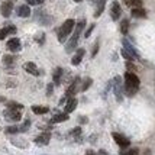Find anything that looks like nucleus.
<instances>
[{"instance_id": "f257e3e1", "label": "nucleus", "mask_w": 155, "mask_h": 155, "mask_svg": "<svg viewBox=\"0 0 155 155\" xmlns=\"http://www.w3.org/2000/svg\"><path fill=\"white\" fill-rule=\"evenodd\" d=\"M139 84H141V81H139V78H138V75L135 73H129L128 71L125 74V93L129 97L135 96V93L139 88Z\"/></svg>"}, {"instance_id": "f03ea898", "label": "nucleus", "mask_w": 155, "mask_h": 155, "mask_svg": "<svg viewBox=\"0 0 155 155\" xmlns=\"http://www.w3.org/2000/svg\"><path fill=\"white\" fill-rule=\"evenodd\" d=\"M84 25H86V20H81V22H78V23H77V26H75V29H74V34H73V36H71L70 42L67 44V47H65L67 52H71V51L75 48L77 42H78V36H80L81 31L84 29Z\"/></svg>"}, {"instance_id": "7ed1b4c3", "label": "nucleus", "mask_w": 155, "mask_h": 155, "mask_svg": "<svg viewBox=\"0 0 155 155\" xmlns=\"http://www.w3.org/2000/svg\"><path fill=\"white\" fill-rule=\"evenodd\" d=\"M74 26H75V22L73 19L65 20V22L62 23V26L60 28V31H58V41H60V42H64L65 38L74 31Z\"/></svg>"}, {"instance_id": "20e7f679", "label": "nucleus", "mask_w": 155, "mask_h": 155, "mask_svg": "<svg viewBox=\"0 0 155 155\" xmlns=\"http://www.w3.org/2000/svg\"><path fill=\"white\" fill-rule=\"evenodd\" d=\"M112 136H113V139L116 141V143L119 145V147H122V148H128L129 147V139L126 138V136H123V135H120V134H116V132H113L112 134Z\"/></svg>"}, {"instance_id": "39448f33", "label": "nucleus", "mask_w": 155, "mask_h": 155, "mask_svg": "<svg viewBox=\"0 0 155 155\" xmlns=\"http://www.w3.org/2000/svg\"><path fill=\"white\" fill-rule=\"evenodd\" d=\"M5 117L7 120H13V122H18L20 120V113L19 110H15V109H7L5 112Z\"/></svg>"}, {"instance_id": "423d86ee", "label": "nucleus", "mask_w": 155, "mask_h": 155, "mask_svg": "<svg viewBox=\"0 0 155 155\" xmlns=\"http://www.w3.org/2000/svg\"><path fill=\"white\" fill-rule=\"evenodd\" d=\"M12 9H13V3H12L10 0H7V2H5V3H2L0 12H2V15H3L5 18H9L10 13H12Z\"/></svg>"}, {"instance_id": "0eeeda50", "label": "nucleus", "mask_w": 155, "mask_h": 155, "mask_svg": "<svg viewBox=\"0 0 155 155\" xmlns=\"http://www.w3.org/2000/svg\"><path fill=\"white\" fill-rule=\"evenodd\" d=\"M120 13H122V9H120V5L117 2H113L112 3V9H110V16L113 20H117L120 18Z\"/></svg>"}, {"instance_id": "6e6552de", "label": "nucleus", "mask_w": 155, "mask_h": 155, "mask_svg": "<svg viewBox=\"0 0 155 155\" xmlns=\"http://www.w3.org/2000/svg\"><path fill=\"white\" fill-rule=\"evenodd\" d=\"M7 49L12 51V52H16L20 49V41L18 38H12V39L7 41Z\"/></svg>"}, {"instance_id": "1a4fd4ad", "label": "nucleus", "mask_w": 155, "mask_h": 155, "mask_svg": "<svg viewBox=\"0 0 155 155\" xmlns=\"http://www.w3.org/2000/svg\"><path fill=\"white\" fill-rule=\"evenodd\" d=\"M122 80L120 77H116L115 78V84H113V88H115V94L116 97H117V100L122 101Z\"/></svg>"}, {"instance_id": "9d476101", "label": "nucleus", "mask_w": 155, "mask_h": 155, "mask_svg": "<svg viewBox=\"0 0 155 155\" xmlns=\"http://www.w3.org/2000/svg\"><path fill=\"white\" fill-rule=\"evenodd\" d=\"M49 139H51V134H49V132H44L42 135H39L35 139V142H36L38 145H48Z\"/></svg>"}, {"instance_id": "9b49d317", "label": "nucleus", "mask_w": 155, "mask_h": 155, "mask_svg": "<svg viewBox=\"0 0 155 155\" xmlns=\"http://www.w3.org/2000/svg\"><path fill=\"white\" fill-rule=\"evenodd\" d=\"M78 84H80V78H75L74 83H73V84L70 86V88L67 90V97L68 99H71V97L77 93V90H78Z\"/></svg>"}, {"instance_id": "f8f14e48", "label": "nucleus", "mask_w": 155, "mask_h": 155, "mask_svg": "<svg viewBox=\"0 0 155 155\" xmlns=\"http://www.w3.org/2000/svg\"><path fill=\"white\" fill-rule=\"evenodd\" d=\"M77 103H78V101H77V99H74V97L68 99L67 104H65V107H64V112H65V113H71V112L77 107Z\"/></svg>"}, {"instance_id": "ddd939ff", "label": "nucleus", "mask_w": 155, "mask_h": 155, "mask_svg": "<svg viewBox=\"0 0 155 155\" xmlns=\"http://www.w3.org/2000/svg\"><path fill=\"white\" fill-rule=\"evenodd\" d=\"M18 15H19L20 18H28L29 15H31V9L28 5H22V6L18 7Z\"/></svg>"}, {"instance_id": "4468645a", "label": "nucleus", "mask_w": 155, "mask_h": 155, "mask_svg": "<svg viewBox=\"0 0 155 155\" xmlns=\"http://www.w3.org/2000/svg\"><path fill=\"white\" fill-rule=\"evenodd\" d=\"M123 49H126V51H128V52L132 55L134 58H136V57H138V52H136V49L132 47V45H130V44H129L126 39H123Z\"/></svg>"}, {"instance_id": "2eb2a0df", "label": "nucleus", "mask_w": 155, "mask_h": 155, "mask_svg": "<svg viewBox=\"0 0 155 155\" xmlns=\"http://www.w3.org/2000/svg\"><path fill=\"white\" fill-rule=\"evenodd\" d=\"M84 52H86V51H84L83 48H80V49L77 51V54L73 57V65H78V64H80L81 60H83V57H84Z\"/></svg>"}, {"instance_id": "dca6fc26", "label": "nucleus", "mask_w": 155, "mask_h": 155, "mask_svg": "<svg viewBox=\"0 0 155 155\" xmlns=\"http://www.w3.org/2000/svg\"><path fill=\"white\" fill-rule=\"evenodd\" d=\"M132 16L134 18H147V12L142 9V7H134L132 9Z\"/></svg>"}, {"instance_id": "f3484780", "label": "nucleus", "mask_w": 155, "mask_h": 155, "mask_svg": "<svg viewBox=\"0 0 155 155\" xmlns=\"http://www.w3.org/2000/svg\"><path fill=\"white\" fill-rule=\"evenodd\" d=\"M25 70H26L29 74H32V75L39 74V73H38V68H36V65H35L34 62H26V64H25Z\"/></svg>"}, {"instance_id": "a211bd4d", "label": "nucleus", "mask_w": 155, "mask_h": 155, "mask_svg": "<svg viewBox=\"0 0 155 155\" xmlns=\"http://www.w3.org/2000/svg\"><path fill=\"white\" fill-rule=\"evenodd\" d=\"M49 109L47 106H32V112L35 115H44V113H48Z\"/></svg>"}, {"instance_id": "6ab92c4d", "label": "nucleus", "mask_w": 155, "mask_h": 155, "mask_svg": "<svg viewBox=\"0 0 155 155\" xmlns=\"http://www.w3.org/2000/svg\"><path fill=\"white\" fill-rule=\"evenodd\" d=\"M68 119V113H61V115H55L52 117V123H60V122H64Z\"/></svg>"}, {"instance_id": "aec40b11", "label": "nucleus", "mask_w": 155, "mask_h": 155, "mask_svg": "<svg viewBox=\"0 0 155 155\" xmlns=\"http://www.w3.org/2000/svg\"><path fill=\"white\" fill-rule=\"evenodd\" d=\"M104 5H106V0H99V5H97V9H96V13H94L96 18H99L101 15V12L104 10Z\"/></svg>"}, {"instance_id": "412c9836", "label": "nucleus", "mask_w": 155, "mask_h": 155, "mask_svg": "<svg viewBox=\"0 0 155 155\" xmlns=\"http://www.w3.org/2000/svg\"><path fill=\"white\" fill-rule=\"evenodd\" d=\"M128 29H129V20L128 19H123V20H122V23H120V32L123 35L128 34Z\"/></svg>"}, {"instance_id": "4be33fe9", "label": "nucleus", "mask_w": 155, "mask_h": 155, "mask_svg": "<svg viewBox=\"0 0 155 155\" xmlns=\"http://www.w3.org/2000/svg\"><path fill=\"white\" fill-rule=\"evenodd\" d=\"M61 75H62V68H57L54 73V83H60Z\"/></svg>"}, {"instance_id": "5701e85b", "label": "nucleus", "mask_w": 155, "mask_h": 155, "mask_svg": "<svg viewBox=\"0 0 155 155\" xmlns=\"http://www.w3.org/2000/svg\"><path fill=\"white\" fill-rule=\"evenodd\" d=\"M129 6H134V7H141L142 6V0H126Z\"/></svg>"}, {"instance_id": "b1692460", "label": "nucleus", "mask_w": 155, "mask_h": 155, "mask_svg": "<svg viewBox=\"0 0 155 155\" xmlns=\"http://www.w3.org/2000/svg\"><path fill=\"white\" fill-rule=\"evenodd\" d=\"M90 84H91V78H86V80H84V84H83V87H81V91H86V90L90 87Z\"/></svg>"}, {"instance_id": "393cba45", "label": "nucleus", "mask_w": 155, "mask_h": 155, "mask_svg": "<svg viewBox=\"0 0 155 155\" xmlns=\"http://www.w3.org/2000/svg\"><path fill=\"white\" fill-rule=\"evenodd\" d=\"M122 55H123V57H125V58H126L128 61H132V60H134V57H132V55L129 54V52L126 51V49H122Z\"/></svg>"}, {"instance_id": "a878e982", "label": "nucleus", "mask_w": 155, "mask_h": 155, "mask_svg": "<svg viewBox=\"0 0 155 155\" xmlns=\"http://www.w3.org/2000/svg\"><path fill=\"white\" fill-rule=\"evenodd\" d=\"M23 107L22 104H16V103H9V109H15V110H20Z\"/></svg>"}, {"instance_id": "bb28decb", "label": "nucleus", "mask_w": 155, "mask_h": 155, "mask_svg": "<svg viewBox=\"0 0 155 155\" xmlns=\"http://www.w3.org/2000/svg\"><path fill=\"white\" fill-rule=\"evenodd\" d=\"M94 23H93V25H90V28H88L87 31H86V34H84V36H86V38H88V36H90V35H91V32H93V29H94Z\"/></svg>"}, {"instance_id": "cd10ccee", "label": "nucleus", "mask_w": 155, "mask_h": 155, "mask_svg": "<svg viewBox=\"0 0 155 155\" xmlns=\"http://www.w3.org/2000/svg\"><path fill=\"white\" fill-rule=\"evenodd\" d=\"M20 129L19 128H16V126H10V128H7V134H16V132H19Z\"/></svg>"}, {"instance_id": "c85d7f7f", "label": "nucleus", "mask_w": 155, "mask_h": 155, "mask_svg": "<svg viewBox=\"0 0 155 155\" xmlns=\"http://www.w3.org/2000/svg\"><path fill=\"white\" fill-rule=\"evenodd\" d=\"M138 154V149H130V151H126V152H122V155H136Z\"/></svg>"}, {"instance_id": "c756f323", "label": "nucleus", "mask_w": 155, "mask_h": 155, "mask_svg": "<svg viewBox=\"0 0 155 155\" xmlns=\"http://www.w3.org/2000/svg\"><path fill=\"white\" fill-rule=\"evenodd\" d=\"M6 35H7L6 28H5V29H0V39H5V38H6Z\"/></svg>"}, {"instance_id": "7c9ffc66", "label": "nucleus", "mask_w": 155, "mask_h": 155, "mask_svg": "<svg viewBox=\"0 0 155 155\" xmlns=\"http://www.w3.org/2000/svg\"><path fill=\"white\" fill-rule=\"evenodd\" d=\"M28 3L29 5H41V3H44V0H28Z\"/></svg>"}, {"instance_id": "2f4dec72", "label": "nucleus", "mask_w": 155, "mask_h": 155, "mask_svg": "<svg viewBox=\"0 0 155 155\" xmlns=\"http://www.w3.org/2000/svg\"><path fill=\"white\" fill-rule=\"evenodd\" d=\"M6 31H7V34H15V32H16V28L15 26H7Z\"/></svg>"}, {"instance_id": "473e14b6", "label": "nucleus", "mask_w": 155, "mask_h": 155, "mask_svg": "<svg viewBox=\"0 0 155 155\" xmlns=\"http://www.w3.org/2000/svg\"><path fill=\"white\" fill-rule=\"evenodd\" d=\"M97 48H99V42H96V45H94V49H93V54H91V57H94V55L97 54Z\"/></svg>"}, {"instance_id": "72a5a7b5", "label": "nucleus", "mask_w": 155, "mask_h": 155, "mask_svg": "<svg viewBox=\"0 0 155 155\" xmlns=\"http://www.w3.org/2000/svg\"><path fill=\"white\" fill-rule=\"evenodd\" d=\"M12 61H13V58H12V57H5V62H6V64H10Z\"/></svg>"}, {"instance_id": "f704fd0d", "label": "nucleus", "mask_w": 155, "mask_h": 155, "mask_svg": "<svg viewBox=\"0 0 155 155\" xmlns=\"http://www.w3.org/2000/svg\"><path fill=\"white\" fill-rule=\"evenodd\" d=\"M97 155H109L107 152H106V151H104V149H100V151H99V154Z\"/></svg>"}, {"instance_id": "c9c22d12", "label": "nucleus", "mask_w": 155, "mask_h": 155, "mask_svg": "<svg viewBox=\"0 0 155 155\" xmlns=\"http://www.w3.org/2000/svg\"><path fill=\"white\" fill-rule=\"evenodd\" d=\"M51 93H52V86L49 84V86H48V94H51Z\"/></svg>"}, {"instance_id": "e433bc0d", "label": "nucleus", "mask_w": 155, "mask_h": 155, "mask_svg": "<svg viewBox=\"0 0 155 155\" xmlns=\"http://www.w3.org/2000/svg\"><path fill=\"white\" fill-rule=\"evenodd\" d=\"M86 155H96V154L93 152V151H87V152H86Z\"/></svg>"}, {"instance_id": "4c0bfd02", "label": "nucleus", "mask_w": 155, "mask_h": 155, "mask_svg": "<svg viewBox=\"0 0 155 155\" xmlns=\"http://www.w3.org/2000/svg\"><path fill=\"white\" fill-rule=\"evenodd\" d=\"M74 2H81V0H74Z\"/></svg>"}]
</instances>
